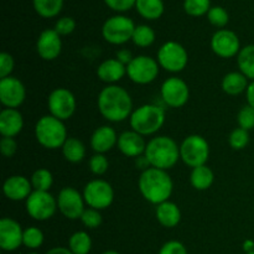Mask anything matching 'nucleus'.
Segmentation results:
<instances>
[{
	"label": "nucleus",
	"instance_id": "27",
	"mask_svg": "<svg viewBox=\"0 0 254 254\" xmlns=\"http://www.w3.org/2000/svg\"><path fill=\"white\" fill-rule=\"evenodd\" d=\"M215 181V174L207 165L193 168L190 174V183L195 190L205 191L212 186Z\"/></svg>",
	"mask_w": 254,
	"mask_h": 254
},
{
	"label": "nucleus",
	"instance_id": "12",
	"mask_svg": "<svg viewBox=\"0 0 254 254\" xmlns=\"http://www.w3.org/2000/svg\"><path fill=\"white\" fill-rule=\"evenodd\" d=\"M77 101L74 94L69 89L59 87L55 88L47 97V109L50 114L60 121H67L74 114Z\"/></svg>",
	"mask_w": 254,
	"mask_h": 254
},
{
	"label": "nucleus",
	"instance_id": "52",
	"mask_svg": "<svg viewBox=\"0 0 254 254\" xmlns=\"http://www.w3.org/2000/svg\"><path fill=\"white\" fill-rule=\"evenodd\" d=\"M27 254H40V253H37V252H30V253H27Z\"/></svg>",
	"mask_w": 254,
	"mask_h": 254
},
{
	"label": "nucleus",
	"instance_id": "4",
	"mask_svg": "<svg viewBox=\"0 0 254 254\" xmlns=\"http://www.w3.org/2000/svg\"><path fill=\"white\" fill-rule=\"evenodd\" d=\"M166 114L164 108L158 104L146 103L133 111L129 123L131 130L143 136L154 135L165 124Z\"/></svg>",
	"mask_w": 254,
	"mask_h": 254
},
{
	"label": "nucleus",
	"instance_id": "51",
	"mask_svg": "<svg viewBox=\"0 0 254 254\" xmlns=\"http://www.w3.org/2000/svg\"><path fill=\"white\" fill-rule=\"evenodd\" d=\"M102 254H121V253L117 252V251H106V252H103Z\"/></svg>",
	"mask_w": 254,
	"mask_h": 254
},
{
	"label": "nucleus",
	"instance_id": "22",
	"mask_svg": "<svg viewBox=\"0 0 254 254\" xmlns=\"http://www.w3.org/2000/svg\"><path fill=\"white\" fill-rule=\"evenodd\" d=\"M24 128L21 112L14 108H4L0 112V134L1 136L15 138Z\"/></svg>",
	"mask_w": 254,
	"mask_h": 254
},
{
	"label": "nucleus",
	"instance_id": "31",
	"mask_svg": "<svg viewBox=\"0 0 254 254\" xmlns=\"http://www.w3.org/2000/svg\"><path fill=\"white\" fill-rule=\"evenodd\" d=\"M68 248L73 254H88L92 250V238L84 231H77L68 238Z\"/></svg>",
	"mask_w": 254,
	"mask_h": 254
},
{
	"label": "nucleus",
	"instance_id": "36",
	"mask_svg": "<svg viewBox=\"0 0 254 254\" xmlns=\"http://www.w3.org/2000/svg\"><path fill=\"white\" fill-rule=\"evenodd\" d=\"M207 19L211 25L218 27V30L223 29L230 21L228 11L222 6H212L207 12Z\"/></svg>",
	"mask_w": 254,
	"mask_h": 254
},
{
	"label": "nucleus",
	"instance_id": "7",
	"mask_svg": "<svg viewBox=\"0 0 254 254\" xmlns=\"http://www.w3.org/2000/svg\"><path fill=\"white\" fill-rule=\"evenodd\" d=\"M136 25L126 15H114L108 17L102 26V36L112 45H124L130 41Z\"/></svg>",
	"mask_w": 254,
	"mask_h": 254
},
{
	"label": "nucleus",
	"instance_id": "42",
	"mask_svg": "<svg viewBox=\"0 0 254 254\" xmlns=\"http://www.w3.org/2000/svg\"><path fill=\"white\" fill-rule=\"evenodd\" d=\"M14 68V57L10 54H7V52H1V54H0V79L11 76Z\"/></svg>",
	"mask_w": 254,
	"mask_h": 254
},
{
	"label": "nucleus",
	"instance_id": "20",
	"mask_svg": "<svg viewBox=\"0 0 254 254\" xmlns=\"http://www.w3.org/2000/svg\"><path fill=\"white\" fill-rule=\"evenodd\" d=\"M117 148L127 158L136 159L145 153L146 141L144 140L143 135L130 129L119 134Z\"/></svg>",
	"mask_w": 254,
	"mask_h": 254
},
{
	"label": "nucleus",
	"instance_id": "1",
	"mask_svg": "<svg viewBox=\"0 0 254 254\" xmlns=\"http://www.w3.org/2000/svg\"><path fill=\"white\" fill-rule=\"evenodd\" d=\"M97 107L101 116L112 123L127 121L134 111L129 92L118 84H109L99 92Z\"/></svg>",
	"mask_w": 254,
	"mask_h": 254
},
{
	"label": "nucleus",
	"instance_id": "10",
	"mask_svg": "<svg viewBox=\"0 0 254 254\" xmlns=\"http://www.w3.org/2000/svg\"><path fill=\"white\" fill-rule=\"evenodd\" d=\"M159 69L160 66L158 60L148 55H138L134 56L130 64L127 66V76L133 83L145 86L153 83L158 78Z\"/></svg>",
	"mask_w": 254,
	"mask_h": 254
},
{
	"label": "nucleus",
	"instance_id": "39",
	"mask_svg": "<svg viewBox=\"0 0 254 254\" xmlns=\"http://www.w3.org/2000/svg\"><path fill=\"white\" fill-rule=\"evenodd\" d=\"M81 222L83 223L84 227L89 228V230H96L98 228L99 226L102 225V213L99 210H96V208H92V207H87L86 210L83 211L81 216Z\"/></svg>",
	"mask_w": 254,
	"mask_h": 254
},
{
	"label": "nucleus",
	"instance_id": "21",
	"mask_svg": "<svg viewBox=\"0 0 254 254\" xmlns=\"http://www.w3.org/2000/svg\"><path fill=\"white\" fill-rule=\"evenodd\" d=\"M118 134L111 126H101L92 133L91 148L97 154L111 151L118 143Z\"/></svg>",
	"mask_w": 254,
	"mask_h": 254
},
{
	"label": "nucleus",
	"instance_id": "50",
	"mask_svg": "<svg viewBox=\"0 0 254 254\" xmlns=\"http://www.w3.org/2000/svg\"><path fill=\"white\" fill-rule=\"evenodd\" d=\"M243 251H245L246 254L254 252V241L246 240L245 242H243Z\"/></svg>",
	"mask_w": 254,
	"mask_h": 254
},
{
	"label": "nucleus",
	"instance_id": "32",
	"mask_svg": "<svg viewBox=\"0 0 254 254\" xmlns=\"http://www.w3.org/2000/svg\"><path fill=\"white\" fill-rule=\"evenodd\" d=\"M156 35L155 31L153 30V27L149 26V25H136L135 30L133 32V37H131V41L135 46L138 47H145L151 46V45L155 42Z\"/></svg>",
	"mask_w": 254,
	"mask_h": 254
},
{
	"label": "nucleus",
	"instance_id": "37",
	"mask_svg": "<svg viewBox=\"0 0 254 254\" xmlns=\"http://www.w3.org/2000/svg\"><path fill=\"white\" fill-rule=\"evenodd\" d=\"M228 143L235 150H242L250 144V131L242 128H236L228 136Z\"/></svg>",
	"mask_w": 254,
	"mask_h": 254
},
{
	"label": "nucleus",
	"instance_id": "11",
	"mask_svg": "<svg viewBox=\"0 0 254 254\" xmlns=\"http://www.w3.org/2000/svg\"><path fill=\"white\" fill-rule=\"evenodd\" d=\"M82 193L86 205L99 211L108 208L114 201L113 188L103 179H94L87 183Z\"/></svg>",
	"mask_w": 254,
	"mask_h": 254
},
{
	"label": "nucleus",
	"instance_id": "35",
	"mask_svg": "<svg viewBox=\"0 0 254 254\" xmlns=\"http://www.w3.org/2000/svg\"><path fill=\"white\" fill-rule=\"evenodd\" d=\"M211 7V0H184V10L193 17L207 15Z\"/></svg>",
	"mask_w": 254,
	"mask_h": 254
},
{
	"label": "nucleus",
	"instance_id": "2",
	"mask_svg": "<svg viewBox=\"0 0 254 254\" xmlns=\"http://www.w3.org/2000/svg\"><path fill=\"white\" fill-rule=\"evenodd\" d=\"M138 188L141 196L148 202L158 206L169 201L170 196L173 195L174 183L166 170L149 168L139 176Z\"/></svg>",
	"mask_w": 254,
	"mask_h": 254
},
{
	"label": "nucleus",
	"instance_id": "19",
	"mask_svg": "<svg viewBox=\"0 0 254 254\" xmlns=\"http://www.w3.org/2000/svg\"><path fill=\"white\" fill-rule=\"evenodd\" d=\"M34 191L30 179L24 175H12L9 176L4 181L2 185V192L5 197L9 198L10 201H26V198L31 195Z\"/></svg>",
	"mask_w": 254,
	"mask_h": 254
},
{
	"label": "nucleus",
	"instance_id": "3",
	"mask_svg": "<svg viewBox=\"0 0 254 254\" xmlns=\"http://www.w3.org/2000/svg\"><path fill=\"white\" fill-rule=\"evenodd\" d=\"M144 155L150 163L151 168L160 170H170L180 159V146L170 136H154L146 143Z\"/></svg>",
	"mask_w": 254,
	"mask_h": 254
},
{
	"label": "nucleus",
	"instance_id": "44",
	"mask_svg": "<svg viewBox=\"0 0 254 254\" xmlns=\"http://www.w3.org/2000/svg\"><path fill=\"white\" fill-rule=\"evenodd\" d=\"M159 254H189L185 246L179 241H169L161 246Z\"/></svg>",
	"mask_w": 254,
	"mask_h": 254
},
{
	"label": "nucleus",
	"instance_id": "48",
	"mask_svg": "<svg viewBox=\"0 0 254 254\" xmlns=\"http://www.w3.org/2000/svg\"><path fill=\"white\" fill-rule=\"evenodd\" d=\"M246 98H247V104L254 108V81H251L248 84V88L246 91Z\"/></svg>",
	"mask_w": 254,
	"mask_h": 254
},
{
	"label": "nucleus",
	"instance_id": "43",
	"mask_svg": "<svg viewBox=\"0 0 254 254\" xmlns=\"http://www.w3.org/2000/svg\"><path fill=\"white\" fill-rule=\"evenodd\" d=\"M107 6L117 12H126L135 7L136 0H104Z\"/></svg>",
	"mask_w": 254,
	"mask_h": 254
},
{
	"label": "nucleus",
	"instance_id": "41",
	"mask_svg": "<svg viewBox=\"0 0 254 254\" xmlns=\"http://www.w3.org/2000/svg\"><path fill=\"white\" fill-rule=\"evenodd\" d=\"M54 29L60 36H67V35H71L74 31V29H76V21L71 16H62L57 20Z\"/></svg>",
	"mask_w": 254,
	"mask_h": 254
},
{
	"label": "nucleus",
	"instance_id": "28",
	"mask_svg": "<svg viewBox=\"0 0 254 254\" xmlns=\"http://www.w3.org/2000/svg\"><path fill=\"white\" fill-rule=\"evenodd\" d=\"M135 9L146 20H158L163 16L165 5L163 0H136Z\"/></svg>",
	"mask_w": 254,
	"mask_h": 254
},
{
	"label": "nucleus",
	"instance_id": "25",
	"mask_svg": "<svg viewBox=\"0 0 254 254\" xmlns=\"http://www.w3.org/2000/svg\"><path fill=\"white\" fill-rule=\"evenodd\" d=\"M250 79L241 71H233L222 78V89L228 96H238L247 91Z\"/></svg>",
	"mask_w": 254,
	"mask_h": 254
},
{
	"label": "nucleus",
	"instance_id": "33",
	"mask_svg": "<svg viewBox=\"0 0 254 254\" xmlns=\"http://www.w3.org/2000/svg\"><path fill=\"white\" fill-rule=\"evenodd\" d=\"M30 181L35 191H50L54 185V175L49 169L40 168L34 171Z\"/></svg>",
	"mask_w": 254,
	"mask_h": 254
},
{
	"label": "nucleus",
	"instance_id": "49",
	"mask_svg": "<svg viewBox=\"0 0 254 254\" xmlns=\"http://www.w3.org/2000/svg\"><path fill=\"white\" fill-rule=\"evenodd\" d=\"M46 254H73L69 251L68 247H54L50 251H47Z\"/></svg>",
	"mask_w": 254,
	"mask_h": 254
},
{
	"label": "nucleus",
	"instance_id": "9",
	"mask_svg": "<svg viewBox=\"0 0 254 254\" xmlns=\"http://www.w3.org/2000/svg\"><path fill=\"white\" fill-rule=\"evenodd\" d=\"M25 210L32 220L44 222L54 217L59 207L56 197L50 191L34 190L25 201Z\"/></svg>",
	"mask_w": 254,
	"mask_h": 254
},
{
	"label": "nucleus",
	"instance_id": "13",
	"mask_svg": "<svg viewBox=\"0 0 254 254\" xmlns=\"http://www.w3.org/2000/svg\"><path fill=\"white\" fill-rule=\"evenodd\" d=\"M59 211L68 220H79L86 210L83 193L79 192L77 189L66 186L59 192L56 197Z\"/></svg>",
	"mask_w": 254,
	"mask_h": 254
},
{
	"label": "nucleus",
	"instance_id": "14",
	"mask_svg": "<svg viewBox=\"0 0 254 254\" xmlns=\"http://www.w3.org/2000/svg\"><path fill=\"white\" fill-rule=\"evenodd\" d=\"M160 96L164 103L170 108H181L189 102L190 88L184 79L173 76L163 82Z\"/></svg>",
	"mask_w": 254,
	"mask_h": 254
},
{
	"label": "nucleus",
	"instance_id": "5",
	"mask_svg": "<svg viewBox=\"0 0 254 254\" xmlns=\"http://www.w3.org/2000/svg\"><path fill=\"white\" fill-rule=\"evenodd\" d=\"M35 138L45 149H61L68 138L64 122L55 118L51 114L41 117L35 124Z\"/></svg>",
	"mask_w": 254,
	"mask_h": 254
},
{
	"label": "nucleus",
	"instance_id": "45",
	"mask_svg": "<svg viewBox=\"0 0 254 254\" xmlns=\"http://www.w3.org/2000/svg\"><path fill=\"white\" fill-rule=\"evenodd\" d=\"M0 150L5 158H11L15 155L17 150V143L14 138H7V136H2L0 140Z\"/></svg>",
	"mask_w": 254,
	"mask_h": 254
},
{
	"label": "nucleus",
	"instance_id": "16",
	"mask_svg": "<svg viewBox=\"0 0 254 254\" xmlns=\"http://www.w3.org/2000/svg\"><path fill=\"white\" fill-rule=\"evenodd\" d=\"M26 99V88L19 78L9 76L0 79V102L5 108L17 109Z\"/></svg>",
	"mask_w": 254,
	"mask_h": 254
},
{
	"label": "nucleus",
	"instance_id": "38",
	"mask_svg": "<svg viewBox=\"0 0 254 254\" xmlns=\"http://www.w3.org/2000/svg\"><path fill=\"white\" fill-rule=\"evenodd\" d=\"M88 168L93 175L102 176L108 171L109 160L104 154H94L88 161Z\"/></svg>",
	"mask_w": 254,
	"mask_h": 254
},
{
	"label": "nucleus",
	"instance_id": "6",
	"mask_svg": "<svg viewBox=\"0 0 254 254\" xmlns=\"http://www.w3.org/2000/svg\"><path fill=\"white\" fill-rule=\"evenodd\" d=\"M210 158V144L198 134L186 136L180 144V159L185 165L193 169L206 165Z\"/></svg>",
	"mask_w": 254,
	"mask_h": 254
},
{
	"label": "nucleus",
	"instance_id": "40",
	"mask_svg": "<svg viewBox=\"0 0 254 254\" xmlns=\"http://www.w3.org/2000/svg\"><path fill=\"white\" fill-rule=\"evenodd\" d=\"M238 127L246 130H252L254 129V108L251 106H245L241 108L237 114Z\"/></svg>",
	"mask_w": 254,
	"mask_h": 254
},
{
	"label": "nucleus",
	"instance_id": "18",
	"mask_svg": "<svg viewBox=\"0 0 254 254\" xmlns=\"http://www.w3.org/2000/svg\"><path fill=\"white\" fill-rule=\"evenodd\" d=\"M37 55L45 61H54L61 55L62 40L55 29H46L39 35L36 41Z\"/></svg>",
	"mask_w": 254,
	"mask_h": 254
},
{
	"label": "nucleus",
	"instance_id": "23",
	"mask_svg": "<svg viewBox=\"0 0 254 254\" xmlns=\"http://www.w3.org/2000/svg\"><path fill=\"white\" fill-rule=\"evenodd\" d=\"M127 76V66L121 61L114 59L104 60L98 67H97V77L99 81L109 84H117L119 81Z\"/></svg>",
	"mask_w": 254,
	"mask_h": 254
},
{
	"label": "nucleus",
	"instance_id": "15",
	"mask_svg": "<svg viewBox=\"0 0 254 254\" xmlns=\"http://www.w3.org/2000/svg\"><path fill=\"white\" fill-rule=\"evenodd\" d=\"M211 49L213 54L221 59H232L238 56L241 51V41L235 31L228 29H220L211 37Z\"/></svg>",
	"mask_w": 254,
	"mask_h": 254
},
{
	"label": "nucleus",
	"instance_id": "8",
	"mask_svg": "<svg viewBox=\"0 0 254 254\" xmlns=\"http://www.w3.org/2000/svg\"><path fill=\"white\" fill-rule=\"evenodd\" d=\"M156 60L160 68L171 73H179L188 66L189 54L185 47L179 42L166 41L158 50Z\"/></svg>",
	"mask_w": 254,
	"mask_h": 254
},
{
	"label": "nucleus",
	"instance_id": "34",
	"mask_svg": "<svg viewBox=\"0 0 254 254\" xmlns=\"http://www.w3.org/2000/svg\"><path fill=\"white\" fill-rule=\"evenodd\" d=\"M45 236L44 232L39 227L30 226L24 230V237H22V246L29 250L35 251L44 245Z\"/></svg>",
	"mask_w": 254,
	"mask_h": 254
},
{
	"label": "nucleus",
	"instance_id": "24",
	"mask_svg": "<svg viewBox=\"0 0 254 254\" xmlns=\"http://www.w3.org/2000/svg\"><path fill=\"white\" fill-rule=\"evenodd\" d=\"M155 217L163 227L174 228L180 223L181 211L175 202L169 200L156 206Z\"/></svg>",
	"mask_w": 254,
	"mask_h": 254
},
{
	"label": "nucleus",
	"instance_id": "46",
	"mask_svg": "<svg viewBox=\"0 0 254 254\" xmlns=\"http://www.w3.org/2000/svg\"><path fill=\"white\" fill-rule=\"evenodd\" d=\"M116 59L118 60V61H121L123 64H126V66H128L131 62V60L134 59V56L133 54H131V51H129V50L127 49H122L117 51Z\"/></svg>",
	"mask_w": 254,
	"mask_h": 254
},
{
	"label": "nucleus",
	"instance_id": "29",
	"mask_svg": "<svg viewBox=\"0 0 254 254\" xmlns=\"http://www.w3.org/2000/svg\"><path fill=\"white\" fill-rule=\"evenodd\" d=\"M237 64L240 71L250 81H254V45L242 47L237 56Z\"/></svg>",
	"mask_w": 254,
	"mask_h": 254
},
{
	"label": "nucleus",
	"instance_id": "53",
	"mask_svg": "<svg viewBox=\"0 0 254 254\" xmlns=\"http://www.w3.org/2000/svg\"><path fill=\"white\" fill-rule=\"evenodd\" d=\"M247 254H254V252H252V253H247Z\"/></svg>",
	"mask_w": 254,
	"mask_h": 254
},
{
	"label": "nucleus",
	"instance_id": "26",
	"mask_svg": "<svg viewBox=\"0 0 254 254\" xmlns=\"http://www.w3.org/2000/svg\"><path fill=\"white\" fill-rule=\"evenodd\" d=\"M62 155L66 159L68 163L77 164L81 163L84 158H86L87 149L86 145L83 144V141H81L79 139L73 138V136H68L67 140L64 141V144L61 148Z\"/></svg>",
	"mask_w": 254,
	"mask_h": 254
},
{
	"label": "nucleus",
	"instance_id": "17",
	"mask_svg": "<svg viewBox=\"0 0 254 254\" xmlns=\"http://www.w3.org/2000/svg\"><path fill=\"white\" fill-rule=\"evenodd\" d=\"M24 230L16 220L4 217L0 221V248L5 252L16 251L22 246Z\"/></svg>",
	"mask_w": 254,
	"mask_h": 254
},
{
	"label": "nucleus",
	"instance_id": "30",
	"mask_svg": "<svg viewBox=\"0 0 254 254\" xmlns=\"http://www.w3.org/2000/svg\"><path fill=\"white\" fill-rule=\"evenodd\" d=\"M32 5L37 14L45 19H52L61 12L64 0H32Z\"/></svg>",
	"mask_w": 254,
	"mask_h": 254
},
{
	"label": "nucleus",
	"instance_id": "47",
	"mask_svg": "<svg viewBox=\"0 0 254 254\" xmlns=\"http://www.w3.org/2000/svg\"><path fill=\"white\" fill-rule=\"evenodd\" d=\"M135 166L138 170H141V173L148 170L149 168H151L150 163H149V160L146 159L145 155H140L135 159Z\"/></svg>",
	"mask_w": 254,
	"mask_h": 254
}]
</instances>
